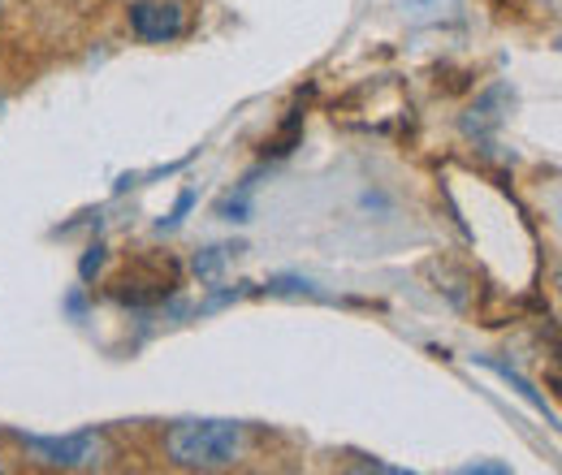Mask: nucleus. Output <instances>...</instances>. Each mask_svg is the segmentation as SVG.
Wrapping results in <instances>:
<instances>
[{"label": "nucleus", "instance_id": "obj_4", "mask_svg": "<svg viewBox=\"0 0 562 475\" xmlns=\"http://www.w3.org/2000/svg\"><path fill=\"white\" fill-rule=\"evenodd\" d=\"M510 104H515V95H510V87H490L468 113H463V135L468 138H490L502 122H506V113H510Z\"/></svg>", "mask_w": 562, "mask_h": 475}, {"label": "nucleus", "instance_id": "obj_7", "mask_svg": "<svg viewBox=\"0 0 562 475\" xmlns=\"http://www.w3.org/2000/svg\"><path fill=\"white\" fill-rule=\"evenodd\" d=\"M251 186H256V182L247 178V182L238 186V195H225L216 212H221L225 220H251Z\"/></svg>", "mask_w": 562, "mask_h": 475}, {"label": "nucleus", "instance_id": "obj_1", "mask_svg": "<svg viewBox=\"0 0 562 475\" xmlns=\"http://www.w3.org/2000/svg\"><path fill=\"white\" fill-rule=\"evenodd\" d=\"M165 450L187 472H221L247 454V428L234 419H187L165 432Z\"/></svg>", "mask_w": 562, "mask_h": 475}, {"label": "nucleus", "instance_id": "obj_2", "mask_svg": "<svg viewBox=\"0 0 562 475\" xmlns=\"http://www.w3.org/2000/svg\"><path fill=\"white\" fill-rule=\"evenodd\" d=\"M18 441L31 454H40L48 467H66V472L100 467L104 454H109L104 437H95V432H74V437H26V432H18Z\"/></svg>", "mask_w": 562, "mask_h": 475}, {"label": "nucleus", "instance_id": "obj_9", "mask_svg": "<svg viewBox=\"0 0 562 475\" xmlns=\"http://www.w3.org/2000/svg\"><path fill=\"white\" fill-rule=\"evenodd\" d=\"M104 251H109L104 242H95V247H87V256H82V264H78V276H82V281H91L95 272L104 269Z\"/></svg>", "mask_w": 562, "mask_h": 475}, {"label": "nucleus", "instance_id": "obj_11", "mask_svg": "<svg viewBox=\"0 0 562 475\" xmlns=\"http://www.w3.org/2000/svg\"><path fill=\"white\" fill-rule=\"evenodd\" d=\"M0 113H4V100H0Z\"/></svg>", "mask_w": 562, "mask_h": 475}, {"label": "nucleus", "instance_id": "obj_6", "mask_svg": "<svg viewBox=\"0 0 562 475\" xmlns=\"http://www.w3.org/2000/svg\"><path fill=\"white\" fill-rule=\"evenodd\" d=\"M481 363H485L490 372H497V376H506V381H510V389H515L519 398H528L537 410H546V398H541V394H537V389H532V385H528L519 372H510V363H497V359H481Z\"/></svg>", "mask_w": 562, "mask_h": 475}, {"label": "nucleus", "instance_id": "obj_3", "mask_svg": "<svg viewBox=\"0 0 562 475\" xmlns=\"http://www.w3.org/2000/svg\"><path fill=\"white\" fill-rule=\"evenodd\" d=\"M131 26L147 44H169V39L187 35V9H182V0H139L131 9Z\"/></svg>", "mask_w": 562, "mask_h": 475}, {"label": "nucleus", "instance_id": "obj_5", "mask_svg": "<svg viewBox=\"0 0 562 475\" xmlns=\"http://www.w3.org/2000/svg\"><path fill=\"white\" fill-rule=\"evenodd\" d=\"M225 260H229V247H204V251L195 256V276H200L204 285H216L221 272H225Z\"/></svg>", "mask_w": 562, "mask_h": 475}, {"label": "nucleus", "instance_id": "obj_10", "mask_svg": "<svg viewBox=\"0 0 562 475\" xmlns=\"http://www.w3.org/2000/svg\"><path fill=\"white\" fill-rule=\"evenodd\" d=\"M463 472H485V475H506V472H510V467H506V463H468V467H463Z\"/></svg>", "mask_w": 562, "mask_h": 475}, {"label": "nucleus", "instance_id": "obj_8", "mask_svg": "<svg viewBox=\"0 0 562 475\" xmlns=\"http://www.w3.org/2000/svg\"><path fill=\"white\" fill-rule=\"evenodd\" d=\"M191 207H195V191H182V195H178V204H173V212H169L156 229H160V234H165V229H178V225L187 220V212H191Z\"/></svg>", "mask_w": 562, "mask_h": 475}]
</instances>
